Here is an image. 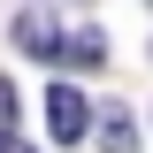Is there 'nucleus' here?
I'll list each match as a JSON object with an SVG mask.
<instances>
[{
    "label": "nucleus",
    "instance_id": "5",
    "mask_svg": "<svg viewBox=\"0 0 153 153\" xmlns=\"http://www.w3.org/2000/svg\"><path fill=\"white\" fill-rule=\"evenodd\" d=\"M0 153H31V146H23V138H16V130H0Z\"/></svg>",
    "mask_w": 153,
    "mask_h": 153
},
{
    "label": "nucleus",
    "instance_id": "3",
    "mask_svg": "<svg viewBox=\"0 0 153 153\" xmlns=\"http://www.w3.org/2000/svg\"><path fill=\"white\" fill-rule=\"evenodd\" d=\"M100 54H107V38H100V31H76V38H69V61H100Z\"/></svg>",
    "mask_w": 153,
    "mask_h": 153
},
{
    "label": "nucleus",
    "instance_id": "2",
    "mask_svg": "<svg viewBox=\"0 0 153 153\" xmlns=\"http://www.w3.org/2000/svg\"><path fill=\"white\" fill-rule=\"evenodd\" d=\"M16 46H23L31 61H54V54H69V38H61V23L46 16V8H23V16H16Z\"/></svg>",
    "mask_w": 153,
    "mask_h": 153
},
{
    "label": "nucleus",
    "instance_id": "4",
    "mask_svg": "<svg viewBox=\"0 0 153 153\" xmlns=\"http://www.w3.org/2000/svg\"><path fill=\"white\" fill-rule=\"evenodd\" d=\"M0 130H16V84L0 76Z\"/></svg>",
    "mask_w": 153,
    "mask_h": 153
},
{
    "label": "nucleus",
    "instance_id": "1",
    "mask_svg": "<svg viewBox=\"0 0 153 153\" xmlns=\"http://www.w3.org/2000/svg\"><path fill=\"white\" fill-rule=\"evenodd\" d=\"M46 123H54V146H76L84 123H92L84 92H76V84H46Z\"/></svg>",
    "mask_w": 153,
    "mask_h": 153
}]
</instances>
